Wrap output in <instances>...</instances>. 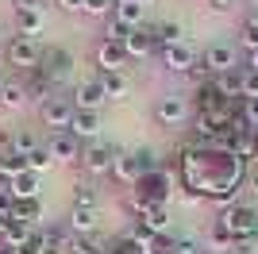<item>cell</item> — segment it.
<instances>
[{
  "label": "cell",
  "instance_id": "6da1fadb",
  "mask_svg": "<svg viewBox=\"0 0 258 254\" xmlns=\"http://www.w3.org/2000/svg\"><path fill=\"white\" fill-rule=\"evenodd\" d=\"M170 193H173V169L158 166V169H151V173L139 177V185H135V193H131V204H135V212L147 208V204H166Z\"/></svg>",
  "mask_w": 258,
  "mask_h": 254
},
{
  "label": "cell",
  "instance_id": "7a4b0ae2",
  "mask_svg": "<svg viewBox=\"0 0 258 254\" xmlns=\"http://www.w3.org/2000/svg\"><path fill=\"white\" fill-rule=\"evenodd\" d=\"M216 223H224L231 231V239H258V208L254 204H243V201L227 204Z\"/></svg>",
  "mask_w": 258,
  "mask_h": 254
},
{
  "label": "cell",
  "instance_id": "3957f363",
  "mask_svg": "<svg viewBox=\"0 0 258 254\" xmlns=\"http://www.w3.org/2000/svg\"><path fill=\"white\" fill-rule=\"evenodd\" d=\"M4 62L16 66V70H23V74H31V70L43 66V46L35 39H27V35H12L8 46H4Z\"/></svg>",
  "mask_w": 258,
  "mask_h": 254
},
{
  "label": "cell",
  "instance_id": "277c9868",
  "mask_svg": "<svg viewBox=\"0 0 258 254\" xmlns=\"http://www.w3.org/2000/svg\"><path fill=\"white\" fill-rule=\"evenodd\" d=\"M74 112H77L74 100H66V96H50V100H43V104H39V119H43V127H50V135L70 131Z\"/></svg>",
  "mask_w": 258,
  "mask_h": 254
},
{
  "label": "cell",
  "instance_id": "5b68a950",
  "mask_svg": "<svg viewBox=\"0 0 258 254\" xmlns=\"http://www.w3.org/2000/svg\"><path fill=\"white\" fill-rule=\"evenodd\" d=\"M74 54L66 50V46H50V50L43 54V66H39V70H43V77L50 85H58V81H66V77L74 74Z\"/></svg>",
  "mask_w": 258,
  "mask_h": 254
},
{
  "label": "cell",
  "instance_id": "8992f818",
  "mask_svg": "<svg viewBox=\"0 0 258 254\" xmlns=\"http://www.w3.org/2000/svg\"><path fill=\"white\" fill-rule=\"evenodd\" d=\"M112 162H116V150L104 147V143H93V147L81 150V169L93 177H112Z\"/></svg>",
  "mask_w": 258,
  "mask_h": 254
},
{
  "label": "cell",
  "instance_id": "52a82bcc",
  "mask_svg": "<svg viewBox=\"0 0 258 254\" xmlns=\"http://www.w3.org/2000/svg\"><path fill=\"white\" fill-rule=\"evenodd\" d=\"M104 104H108V93H104V85H100L97 77H89V81H81L74 89V108L77 112H100Z\"/></svg>",
  "mask_w": 258,
  "mask_h": 254
},
{
  "label": "cell",
  "instance_id": "ba28073f",
  "mask_svg": "<svg viewBox=\"0 0 258 254\" xmlns=\"http://www.w3.org/2000/svg\"><path fill=\"white\" fill-rule=\"evenodd\" d=\"M197 62H201V54H197V50H193V46H189L185 39L162 50V66H166L170 74H189V70H193Z\"/></svg>",
  "mask_w": 258,
  "mask_h": 254
},
{
  "label": "cell",
  "instance_id": "9c48e42d",
  "mask_svg": "<svg viewBox=\"0 0 258 254\" xmlns=\"http://www.w3.org/2000/svg\"><path fill=\"white\" fill-rule=\"evenodd\" d=\"M201 62L208 66V74L220 77L227 70H239V58H235V46H227V42H212L205 54H201Z\"/></svg>",
  "mask_w": 258,
  "mask_h": 254
},
{
  "label": "cell",
  "instance_id": "30bf717a",
  "mask_svg": "<svg viewBox=\"0 0 258 254\" xmlns=\"http://www.w3.org/2000/svg\"><path fill=\"white\" fill-rule=\"evenodd\" d=\"M93 58H97V66L104 70V74H123V66L131 62V58H127V50H123L119 42H108V39H100V42H97Z\"/></svg>",
  "mask_w": 258,
  "mask_h": 254
},
{
  "label": "cell",
  "instance_id": "8fae6325",
  "mask_svg": "<svg viewBox=\"0 0 258 254\" xmlns=\"http://www.w3.org/2000/svg\"><path fill=\"white\" fill-rule=\"evenodd\" d=\"M43 147L50 150V158H54V162H81V139L70 135V131H58V135H50Z\"/></svg>",
  "mask_w": 258,
  "mask_h": 254
},
{
  "label": "cell",
  "instance_id": "7c38bea8",
  "mask_svg": "<svg viewBox=\"0 0 258 254\" xmlns=\"http://www.w3.org/2000/svg\"><path fill=\"white\" fill-rule=\"evenodd\" d=\"M185 116H189V100H185V96H162L158 104H154V119H158L162 127L185 123Z\"/></svg>",
  "mask_w": 258,
  "mask_h": 254
},
{
  "label": "cell",
  "instance_id": "4fadbf2b",
  "mask_svg": "<svg viewBox=\"0 0 258 254\" xmlns=\"http://www.w3.org/2000/svg\"><path fill=\"white\" fill-rule=\"evenodd\" d=\"M43 31H46V12L31 8V4H16V35L35 39V35H43Z\"/></svg>",
  "mask_w": 258,
  "mask_h": 254
},
{
  "label": "cell",
  "instance_id": "5bb4252c",
  "mask_svg": "<svg viewBox=\"0 0 258 254\" xmlns=\"http://www.w3.org/2000/svg\"><path fill=\"white\" fill-rule=\"evenodd\" d=\"M100 227V212L97 208H70V220H66V231L74 235V239H89V235Z\"/></svg>",
  "mask_w": 258,
  "mask_h": 254
},
{
  "label": "cell",
  "instance_id": "9a60e30c",
  "mask_svg": "<svg viewBox=\"0 0 258 254\" xmlns=\"http://www.w3.org/2000/svg\"><path fill=\"white\" fill-rule=\"evenodd\" d=\"M143 173H147V169H143V162H139V154H135V150L116 154V162H112V177H116L119 185H131V189H135Z\"/></svg>",
  "mask_w": 258,
  "mask_h": 254
},
{
  "label": "cell",
  "instance_id": "2e32d148",
  "mask_svg": "<svg viewBox=\"0 0 258 254\" xmlns=\"http://www.w3.org/2000/svg\"><path fill=\"white\" fill-rule=\"evenodd\" d=\"M139 223L151 235L170 231V212H166V204H147V208H139Z\"/></svg>",
  "mask_w": 258,
  "mask_h": 254
},
{
  "label": "cell",
  "instance_id": "e0dca14e",
  "mask_svg": "<svg viewBox=\"0 0 258 254\" xmlns=\"http://www.w3.org/2000/svg\"><path fill=\"white\" fill-rule=\"evenodd\" d=\"M123 50H127V58H147V54H154L158 46H154L151 27H135V31L127 35V42H123Z\"/></svg>",
  "mask_w": 258,
  "mask_h": 254
},
{
  "label": "cell",
  "instance_id": "ac0fdd59",
  "mask_svg": "<svg viewBox=\"0 0 258 254\" xmlns=\"http://www.w3.org/2000/svg\"><path fill=\"white\" fill-rule=\"evenodd\" d=\"M8 193L16 197V201H31V197H39V173H31V169L16 173V177L8 181Z\"/></svg>",
  "mask_w": 258,
  "mask_h": 254
},
{
  "label": "cell",
  "instance_id": "d6986e66",
  "mask_svg": "<svg viewBox=\"0 0 258 254\" xmlns=\"http://www.w3.org/2000/svg\"><path fill=\"white\" fill-rule=\"evenodd\" d=\"M212 85L220 89V96H227V100H243V66L239 70H227V74L212 77Z\"/></svg>",
  "mask_w": 258,
  "mask_h": 254
},
{
  "label": "cell",
  "instance_id": "ffe728a7",
  "mask_svg": "<svg viewBox=\"0 0 258 254\" xmlns=\"http://www.w3.org/2000/svg\"><path fill=\"white\" fill-rule=\"evenodd\" d=\"M70 243H74V235L66 231V227H46L43 231V250L39 254H70Z\"/></svg>",
  "mask_w": 258,
  "mask_h": 254
},
{
  "label": "cell",
  "instance_id": "44dd1931",
  "mask_svg": "<svg viewBox=\"0 0 258 254\" xmlns=\"http://www.w3.org/2000/svg\"><path fill=\"white\" fill-rule=\"evenodd\" d=\"M97 131H100V112H74L70 135H77V139H97Z\"/></svg>",
  "mask_w": 258,
  "mask_h": 254
},
{
  "label": "cell",
  "instance_id": "7402d4cb",
  "mask_svg": "<svg viewBox=\"0 0 258 254\" xmlns=\"http://www.w3.org/2000/svg\"><path fill=\"white\" fill-rule=\"evenodd\" d=\"M97 81L104 85L108 100H123V96L131 93V77H127V74H104V70H100V74H97Z\"/></svg>",
  "mask_w": 258,
  "mask_h": 254
},
{
  "label": "cell",
  "instance_id": "603a6c76",
  "mask_svg": "<svg viewBox=\"0 0 258 254\" xmlns=\"http://www.w3.org/2000/svg\"><path fill=\"white\" fill-rule=\"evenodd\" d=\"M23 89H27V100H39V104L54 96V85L43 77V70H31V74H27V81H23Z\"/></svg>",
  "mask_w": 258,
  "mask_h": 254
},
{
  "label": "cell",
  "instance_id": "cb8c5ba5",
  "mask_svg": "<svg viewBox=\"0 0 258 254\" xmlns=\"http://www.w3.org/2000/svg\"><path fill=\"white\" fill-rule=\"evenodd\" d=\"M231 154H235L243 166L258 158V143H254V131H235V143H231Z\"/></svg>",
  "mask_w": 258,
  "mask_h": 254
},
{
  "label": "cell",
  "instance_id": "d4e9b609",
  "mask_svg": "<svg viewBox=\"0 0 258 254\" xmlns=\"http://www.w3.org/2000/svg\"><path fill=\"white\" fill-rule=\"evenodd\" d=\"M143 16H147V4H116L112 8V20H119L123 27H143Z\"/></svg>",
  "mask_w": 258,
  "mask_h": 254
},
{
  "label": "cell",
  "instance_id": "484cf974",
  "mask_svg": "<svg viewBox=\"0 0 258 254\" xmlns=\"http://www.w3.org/2000/svg\"><path fill=\"white\" fill-rule=\"evenodd\" d=\"M27 104V89H23V81H8L0 85V108H8V112H16V108Z\"/></svg>",
  "mask_w": 258,
  "mask_h": 254
},
{
  "label": "cell",
  "instance_id": "4316f807",
  "mask_svg": "<svg viewBox=\"0 0 258 254\" xmlns=\"http://www.w3.org/2000/svg\"><path fill=\"white\" fill-rule=\"evenodd\" d=\"M31 235H35V227H31V223L12 220V216H8V223H4V243H8V250H12V246H20V243H27Z\"/></svg>",
  "mask_w": 258,
  "mask_h": 254
},
{
  "label": "cell",
  "instance_id": "83f0119b",
  "mask_svg": "<svg viewBox=\"0 0 258 254\" xmlns=\"http://www.w3.org/2000/svg\"><path fill=\"white\" fill-rule=\"evenodd\" d=\"M12 220H23V223H39L43 220V201L39 197H31V201H16V208H12Z\"/></svg>",
  "mask_w": 258,
  "mask_h": 254
},
{
  "label": "cell",
  "instance_id": "f1b7e54d",
  "mask_svg": "<svg viewBox=\"0 0 258 254\" xmlns=\"http://www.w3.org/2000/svg\"><path fill=\"white\" fill-rule=\"evenodd\" d=\"M151 35H154V46H158V50H166V46H173V42L185 39L181 23H158V27H151Z\"/></svg>",
  "mask_w": 258,
  "mask_h": 254
},
{
  "label": "cell",
  "instance_id": "f546056e",
  "mask_svg": "<svg viewBox=\"0 0 258 254\" xmlns=\"http://www.w3.org/2000/svg\"><path fill=\"white\" fill-rule=\"evenodd\" d=\"M208 250L216 254H231V246H235V239H231V231H227L224 223H212V231H208Z\"/></svg>",
  "mask_w": 258,
  "mask_h": 254
},
{
  "label": "cell",
  "instance_id": "4dcf8cb0",
  "mask_svg": "<svg viewBox=\"0 0 258 254\" xmlns=\"http://www.w3.org/2000/svg\"><path fill=\"white\" fill-rule=\"evenodd\" d=\"M143 254H177V239H173L170 231L151 235V239L143 243Z\"/></svg>",
  "mask_w": 258,
  "mask_h": 254
},
{
  "label": "cell",
  "instance_id": "1f68e13d",
  "mask_svg": "<svg viewBox=\"0 0 258 254\" xmlns=\"http://www.w3.org/2000/svg\"><path fill=\"white\" fill-rule=\"evenodd\" d=\"M27 169V162H23V154H16V150H8V154H0V177H16V173H23Z\"/></svg>",
  "mask_w": 258,
  "mask_h": 254
},
{
  "label": "cell",
  "instance_id": "d6a6232c",
  "mask_svg": "<svg viewBox=\"0 0 258 254\" xmlns=\"http://www.w3.org/2000/svg\"><path fill=\"white\" fill-rule=\"evenodd\" d=\"M23 162H27V169H31V173H43V169L54 166V158H50V150H46V147H35Z\"/></svg>",
  "mask_w": 258,
  "mask_h": 254
},
{
  "label": "cell",
  "instance_id": "836d02e7",
  "mask_svg": "<svg viewBox=\"0 0 258 254\" xmlns=\"http://www.w3.org/2000/svg\"><path fill=\"white\" fill-rule=\"evenodd\" d=\"M74 204H77V208H97V189L77 181V185H74Z\"/></svg>",
  "mask_w": 258,
  "mask_h": 254
},
{
  "label": "cell",
  "instance_id": "e575fe53",
  "mask_svg": "<svg viewBox=\"0 0 258 254\" xmlns=\"http://www.w3.org/2000/svg\"><path fill=\"white\" fill-rule=\"evenodd\" d=\"M127 35H131V27H123L119 20H112V16H108V27H104V39H108V42H119V46H123V42H127Z\"/></svg>",
  "mask_w": 258,
  "mask_h": 254
},
{
  "label": "cell",
  "instance_id": "d590c367",
  "mask_svg": "<svg viewBox=\"0 0 258 254\" xmlns=\"http://www.w3.org/2000/svg\"><path fill=\"white\" fill-rule=\"evenodd\" d=\"M35 147H43V143H35L31 131H16V143H12V150H16V154H23V158H27Z\"/></svg>",
  "mask_w": 258,
  "mask_h": 254
},
{
  "label": "cell",
  "instance_id": "8d00e7d4",
  "mask_svg": "<svg viewBox=\"0 0 258 254\" xmlns=\"http://www.w3.org/2000/svg\"><path fill=\"white\" fill-rule=\"evenodd\" d=\"M104 250H108V254H143V246L135 243V239H127V235H119L116 243H112V246H104Z\"/></svg>",
  "mask_w": 258,
  "mask_h": 254
},
{
  "label": "cell",
  "instance_id": "74e56055",
  "mask_svg": "<svg viewBox=\"0 0 258 254\" xmlns=\"http://www.w3.org/2000/svg\"><path fill=\"white\" fill-rule=\"evenodd\" d=\"M243 46H247V50L258 46V16H247V20H243Z\"/></svg>",
  "mask_w": 258,
  "mask_h": 254
},
{
  "label": "cell",
  "instance_id": "f35d334b",
  "mask_svg": "<svg viewBox=\"0 0 258 254\" xmlns=\"http://www.w3.org/2000/svg\"><path fill=\"white\" fill-rule=\"evenodd\" d=\"M112 8H116V0H85V8H81V12H85V16H104V20H108Z\"/></svg>",
  "mask_w": 258,
  "mask_h": 254
},
{
  "label": "cell",
  "instance_id": "ab89813d",
  "mask_svg": "<svg viewBox=\"0 0 258 254\" xmlns=\"http://www.w3.org/2000/svg\"><path fill=\"white\" fill-rule=\"evenodd\" d=\"M250 96H258V70L243 66V100H250Z\"/></svg>",
  "mask_w": 258,
  "mask_h": 254
},
{
  "label": "cell",
  "instance_id": "60d3db41",
  "mask_svg": "<svg viewBox=\"0 0 258 254\" xmlns=\"http://www.w3.org/2000/svg\"><path fill=\"white\" fill-rule=\"evenodd\" d=\"M100 250H104V246L93 243V239H74V243H70V254H100Z\"/></svg>",
  "mask_w": 258,
  "mask_h": 254
},
{
  "label": "cell",
  "instance_id": "b9f144b4",
  "mask_svg": "<svg viewBox=\"0 0 258 254\" xmlns=\"http://www.w3.org/2000/svg\"><path fill=\"white\" fill-rule=\"evenodd\" d=\"M243 116H247L250 131H254V127H258V96H250V100H243Z\"/></svg>",
  "mask_w": 258,
  "mask_h": 254
},
{
  "label": "cell",
  "instance_id": "7bdbcfd3",
  "mask_svg": "<svg viewBox=\"0 0 258 254\" xmlns=\"http://www.w3.org/2000/svg\"><path fill=\"white\" fill-rule=\"evenodd\" d=\"M12 208H16V197L8 189H0V216H12Z\"/></svg>",
  "mask_w": 258,
  "mask_h": 254
},
{
  "label": "cell",
  "instance_id": "ee69618b",
  "mask_svg": "<svg viewBox=\"0 0 258 254\" xmlns=\"http://www.w3.org/2000/svg\"><path fill=\"white\" fill-rule=\"evenodd\" d=\"M254 243H258V239H235L231 254H250V250H254Z\"/></svg>",
  "mask_w": 258,
  "mask_h": 254
},
{
  "label": "cell",
  "instance_id": "f6af8a7d",
  "mask_svg": "<svg viewBox=\"0 0 258 254\" xmlns=\"http://www.w3.org/2000/svg\"><path fill=\"white\" fill-rule=\"evenodd\" d=\"M54 4L66 8V12H81V8H85V0H54Z\"/></svg>",
  "mask_w": 258,
  "mask_h": 254
},
{
  "label": "cell",
  "instance_id": "bcb514c9",
  "mask_svg": "<svg viewBox=\"0 0 258 254\" xmlns=\"http://www.w3.org/2000/svg\"><path fill=\"white\" fill-rule=\"evenodd\" d=\"M247 189L258 197V169H250V173H247Z\"/></svg>",
  "mask_w": 258,
  "mask_h": 254
},
{
  "label": "cell",
  "instance_id": "7dc6e473",
  "mask_svg": "<svg viewBox=\"0 0 258 254\" xmlns=\"http://www.w3.org/2000/svg\"><path fill=\"white\" fill-rule=\"evenodd\" d=\"M208 8H216V12H227V8H231V0H208Z\"/></svg>",
  "mask_w": 258,
  "mask_h": 254
},
{
  "label": "cell",
  "instance_id": "c3c4849f",
  "mask_svg": "<svg viewBox=\"0 0 258 254\" xmlns=\"http://www.w3.org/2000/svg\"><path fill=\"white\" fill-rule=\"evenodd\" d=\"M247 70H258V46H254V50H247Z\"/></svg>",
  "mask_w": 258,
  "mask_h": 254
},
{
  "label": "cell",
  "instance_id": "681fc988",
  "mask_svg": "<svg viewBox=\"0 0 258 254\" xmlns=\"http://www.w3.org/2000/svg\"><path fill=\"white\" fill-rule=\"evenodd\" d=\"M116 4H151V0H116Z\"/></svg>",
  "mask_w": 258,
  "mask_h": 254
},
{
  "label": "cell",
  "instance_id": "f907efd6",
  "mask_svg": "<svg viewBox=\"0 0 258 254\" xmlns=\"http://www.w3.org/2000/svg\"><path fill=\"white\" fill-rule=\"evenodd\" d=\"M197 254H216V250H208V246H197Z\"/></svg>",
  "mask_w": 258,
  "mask_h": 254
},
{
  "label": "cell",
  "instance_id": "816d5d0a",
  "mask_svg": "<svg viewBox=\"0 0 258 254\" xmlns=\"http://www.w3.org/2000/svg\"><path fill=\"white\" fill-rule=\"evenodd\" d=\"M4 223H8V216H0V231H4Z\"/></svg>",
  "mask_w": 258,
  "mask_h": 254
},
{
  "label": "cell",
  "instance_id": "f5cc1de1",
  "mask_svg": "<svg viewBox=\"0 0 258 254\" xmlns=\"http://www.w3.org/2000/svg\"><path fill=\"white\" fill-rule=\"evenodd\" d=\"M250 4H254V16H258V0H250Z\"/></svg>",
  "mask_w": 258,
  "mask_h": 254
},
{
  "label": "cell",
  "instance_id": "db71d44e",
  "mask_svg": "<svg viewBox=\"0 0 258 254\" xmlns=\"http://www.w3.org/2000/svg\"><path fill=\"white\" fill-rule=\"evenodd\" d=\"M254 143H258V127H254Z\"/></svg>",
  "mask_w": 258,
  "mask_h": 254
},
{
  "label": "cell",
  "instance_id": "11a10c76",
  "mask_svg": "<svg viewBox=\"0 0 258 254\" xmlns=\"http://www.w3.org/2000/svg\"><path fill=\"white\" fill-rule=\"evenodd\" d=\"M0 58H4V50H0Z\"/></svg>",
  "mask_w": 258,
  "mask_h": 254
},
{
  "label": "cell",
  "instance_id": "9f6ffc18",
  "mask_svg": "<svg viewBox=\"0 0 258 254\" xmlns=\"http://www.w3.org/2000/svg\"><path fill=\"white\" fill-rule=\"evenodd\" d=\"M100 254H108V250H100Z\"/></svg>",
  "mask_w": 258,
  "mask_h": 254
},
{
  "label": "cell",
  "instance_id": "6f0895ef",
  "mask_svg": "<svg viewBox=\"0 0 258 254\" xmlns=\"http://www.w3.org/2000/svg\"><path fill=\"white\" fill-rule=\"evenodd\" d=\"M205 4H208V0H205Z\"/></svg>",
  "mask_w": 258,
  "mask_h": 254
}]
</instances>
